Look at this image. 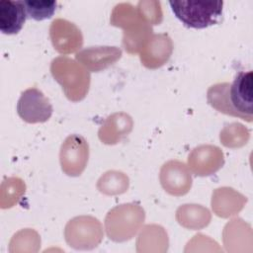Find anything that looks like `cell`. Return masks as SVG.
Masks as SVG:
<instances>
[{
    "label": "cell",
    "instance_id": "277c9868",
    "mask_svg": "<svg viewBox=\"0 0 253 253\" xmlns=\"http://www.w3.org/2000/svg\"><path fill=\"white\" fill-rule=\"evenodd\" d=\"M22 0L0 1V31L5 35L18 34L27 19Z\"/></svg>",
    "mask_w": 253,
    "mask_h": 253
},
{
    "label": "cell",
    "instance_id": "3957f363",
    "mask_svg": "<svg viewBox=\"0 0 253 253\" xmlns=\"http://www.w3.org/2000/svg\"><path fill=\"white\" fill-rule=\"evenodd\" d=\"M52 111L49 100L37 88H29L22 92L17 103L19 117L30 124L46 122Z\"/></svg>",
    "mask_w": 253,
    "mask_h": 253
},
{
    "label": "cell",
    "instance_id": "7a4b0ae2",
    "mask_svg": "<svg viewBox=\"0 0 253 253\" xmlns=\"http://www.w3.org/2000/svg\"><path fill=\"white\" fill-rule=\"evenodd\" d=\"M253 73L240 71L231 85L226 83L224 96L226 98L225 114L236 116L247 122H252L253 115Z\"/></svg>",
    "mask_w": 253,
    "mask_h": 253
},
{
    "label": "cell",
    "instance_id": "5b68a950",
    "mask_svg": "<svg viewBox=\"0 0 253 253\" xmlns=\"http://www.w3.org/2000/svg\"><path fill=\"white\" fill-rule=\"evenodd\" d=\"M27 17L36 21L49 19L55 12L57 3L52 0H22Z\"/></svg>",
    "mask_w": 253,
    "mask_h": 253
},
{
    "label": "cell",
    "instance_id": "6da1fadb",
    "mask_svg": "<svg viewBox=\"0 0 253 253\" xmlns=\"http://www.w3.org/2000/svg\"><path fill=\"white\" fill-rule=\"evenodd\" d=\"M169 5L174 15L188 28L205 29L218 22L222 14L223 1L177 0Z\"/></svg>",
    "mask_w": 253,
    "mask_h": 253
}]
</instances>
